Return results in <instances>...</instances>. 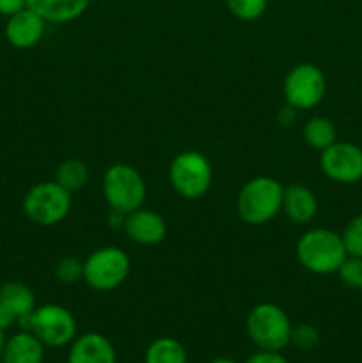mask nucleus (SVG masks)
<instances>
[{"instance_id": "nucleus-28", "label": "nucleus", "mask_w": 362, "mask_h": 363, "mask_svg": "<svg viewBox=\"0 0 362 363\" xmlns=\"http://www.w3.org/2000/svg\"><path fill=\"white\" fill-rule=\"evenodd\" d=\"M14 323H16V318L13 315V312H11L9 308H6L2 303H0V328L6 332V330L11 328Z\"/></svg>"}, {"instance_id": "nucleus-8", "label": "nucleus", "mask_w": 362, "mask_h": 363, "mask_svg": "<svg viewBox=\"0 0 362 363\" xmlns=\"http://www.w3.org/2000/svg\"><path fill=\"white\" fill-rule=\"evenodd\" d=\"M169 181L180 197L197 201L209 191L213 183V169L202 152L183 151L170 162Z\"/></svg>"}, {"instance_id": "nucleus-3", "label": "nucleus", "mask_w": 362, "mask_h": 363, "mask_svg": "<svg viewBox=\"0 0 362 363\" xmlns=\"http://www.w3.org/2000/svg\"><path fill=\"white\" fill-rule=\"evenodd\" d=\"M21 330L32 332L45 347H64L77 339V319L59 303H45L18 319Z\"/></svg>"}, {"instance_id": "nucleus-5", "label": "nucleus", "mask_w": 362, "mask_h": 363, "mask_svg": "<svg viewBox=\"0 0 362 363\" xmlns=\"http://www.w3.org/2000/svg\"><path fill=\"white\" fill-rule=\"evenodd\" d=\"M245 328L248 339L258 350L283 351L290 344L293 325L284 308L265 301L251 308Z\"/></svg>"}, {"instance_id": "nucleus-4", "label": "nucleus", "mask_w": 362, "mask_h": 363, "mask_svg": "<svg viewBox=\"0 0 362 363\" xmlns=\"http://www.w3.org/2000/svg\"><path fill=\"white\" fill-rule=\"evenodd\" d=\"M102 190L109 208L124 215L142 208L148 195L142 174L128 163H114L105 170Z\"/></svg>"}, {"instance_id": "nucleus-9", "label": "nucleus", "mask_w": 362, "mask_h": 363, "mask_svg": "<svg viewBox=\"0 0 362 363\" xmlns=\"http://www.w3.org/2000/svg\"><path fill=\"white\" fill-rule=\"evenodd\" d=\"M286 103L295 110H311L323 101L327 78L312 62H300L290 69L283 84Z\"/></svg>"}, {"instance_id": "nucleus-29", "label": "nucleus", "mask_w": 362, "mask_h": 363, "mask_svg": "<svg viewBox=\"0 0 362 363\" xmlns=\"http://www.w3.org/2000/svg\"><path fill=\"white\" fill-rule=\"evenodd\" d=\"M124 216H126L124 213H119V211H114V209H110L109 225L112 227V229H123Z\"/></svg>"}, {"instance_id": "nucleus-27", "label": "nucleus", "mask_w": 362, "mask_h": 363, "mask_svg": "<svg viewBox=\"0 0 362 363\" xmlns=\"http://www.w3.org/2000/svg\"><path fill=\"white\" fill-rule=\"evenodd\" d=\"M27 7V0H0V16H13Z\"/></svg>"}, {"instance_id": "nucleus-13", "label": "nucleus", "mask_w": 362, "mask_h": 363, "mask_svg": "<svg viewBox=\"0 0 362 363\" xmlns=\"http://www.w3.org/2000/svg\"><path fill=\"white\" fill-rule=\"evenodd\" d=\"M67 363H117L116 347L102 333L87 332L71 342Z\"/></svg>"}, {"instance_id": "nucleus-12", "label": "nucleus", "mask_w": 362, "mask_h": 363, "mask_svg": "<svg viewBox=\"0 0 362 363\" xmlns=\"http://www.w3.org/2000/svg\"><path fill=\"white\" fill-rule=\"evenodd\" d=\"M46 21L39 16L31 7H25L20 13L7 18L4 34H6L7 43L13 48L28 50L32 46L39 45L46 32Z\"/></svg>"}, {"instance_id": "nucleus-18", "label": "nucleus", "mask_w": 362, "mask_h": 363, "mask_svg": "<svg viewBox=\"0 0 362 363\" xmlns=\"http://www.w3.org/2000/svg\"><path fill=\"white\" fill-rule=\"evenodd\" d=\"M302 138L309 147L322 152L323 149L330 147L337 140V130L330 119L323 116H314L305 121L302 128Z\"/></svg>"}, {"instance_id": "nucleus-31", "label": "nucleus", "mask_w": 362, "mask_h": 363, "mask_svg": "<svg viewBox=\"0 0 362 363\" xmlns=\"http://www.w3.org/2000/svg\"><path fill=\"white\" fill-rule=\"evenodd\" d=\"M209 363H238L234 358H229V357H219L215 358V360H212Z\"/></svg>"}, {"instance_id": "nucleus-2", "label": "nucleus", "mask_w": 362, "mask_h": 363, "mask_svg": "<svg viewBox=\"0 0 362 363\" xmlns=\"http://www.w3.org/2000/svg\"><path fill=\"white\" fill-rule=\"evenodd\" d=\"M297 259L302 268L314 275H332L346 259L341 234L330 229H311L297 241Z\"/></svg>"}, {"instance_id": "nucleus-26", "label": "nucleus", "mask_w": 362, "mask_h": 363, "mask_svg": "<svg viewBox=\"0 0 362 363\" xmlns=\"http://www.w3.org/2000/svg\"><path fill=\"white\" fill-rule=\"evenodd\" d=\"M245 363H290L280 354V351H265L258 350L254 354L245 360Z\"/></svg>"}, {"instance_id": "nucleus-24", "label": "nucleus", "mask_w": 362, "mask_h": 363, "mask_svg": "<svg viewBox=\"0 0 362 363\" xmlns=\"http://www.w3.org/2000/svg\"><path fill=\"white\" fill-rule=\"evenodd\" d=\"M341 238H343V245L344 248H346L348 255L362 257V213L361 215L353 216V218L344 225Z\"/></svg>"}, {"instance_id": "nucleus-19", "label": "nucleus", "mask_w": 362, "mask_h": 363, "mask_svg": "<svg viewBox=\"0 0 362 363\" xmlns=\"http://www.w3.org/2000/svg\"><path fill=\"white\" fill-rule=\"evenodd\" d=\"M187 350L172 337H160L146 350L144 363H187Z\"/></svg>"}, {"instance_id": "nucleus-11", "label": "nucleus", "mask_w": 362, "mask_h": 363, "mask_svg": "<svg viewBox=\"0 0 362 363\" xmlns=\"http://www.w3.org/2000/svg\"><path fill=\"white\" fill-rule=\"evenodd\" d=\"M123 230L133 243L142 245V247H153L165 240L167 223L162 215L142 206L124 216Z\"/></svg>"}, {"instance_id": "nucleus-30", "label": "nucleus", "mask_w": 362, "mask_h": 363, "mask_svg": "<svg viewBox=\"0 0 362 363\" xmlns=\"http://www.w3.org/2000/svg\"><path fill=\"white\" fill-rule=\"evenodd\" d=\"M295 117H297L295 116V108L290 105L279 112V121H280V124H284V126H290V124L295 121Z\"/></svg>"}, {"instance_id": "nucleus-25", "label": "nucleus", "mask_w": 362, "mask_h": 363, "mask_svg": "<svg viewBox=\"0 0 362 363\" xmlns=\"http://www.w3.org/2000/svg\"><path fill=\"white\" fill-rule=\"evenodd\" d=\"M319 342V332L314 325L311 323H302V325L293 326L291 330V339L290 344H293L298 350L309 351L312 347L318 346Z\"/></svg>"}, {"instance_id": "nucleus-6", "label": "nucleus", "mask_w": 362, "mask_h": 363, "mask_svg": "<svg viewBox=\"0 0 362 363\" xmlns=\"http://www.w3.org/2000/svg\"><path fill=\"white\" fill-rule=\"evenodd\" d=\"M71 191L64 190L55 181H41L25 194L21 208L32 223L41 227L59 225L71 211Z\"/></svg>"}, {"instance_id": "nucleus-33", "label": "nucleus", "mask_w": 362, "mask_h": 363, "mask_svg": "<svg viewBox=\"0 0 362 363\" xmlns=\"http://www.w3.org/2000/svg\"><path fill=\"white\" fill-rule=\"evenodd\" d=\"M0 363H2V362H0Z\"/></svg>"}, {"instance_id": "nucleus-7", "label": "nucleus", "mask_w": 362, "mask_h": 363, "mask_svg": "<svg viewBox=\"0 0 362 363\" xmlns=\"http://www.w3.org/2000/svg\"><path fill=\"white\" fill-rule=\"evenodd\" d=\"M131 261L119 247L96 248L84 261V282L98 293H109L126 282Z\"/></svg>"}, {"instance_id": "nucleus-21", "label": "nucleus", "mask_w": 362, "mask_h": 363, "mask_svg": "<svg viewBox=\"0 0 362 363\" xmlns=\"http://www.w3.org/2000/svg\"><path fill=\"white\" fill-rule=\"evenodd\" d=\"M227 11L241 21H256L266 13L268 0H224Z\"/></svg>"}, {"instance_id": "nucleus-15", "label": "nucleus", "mask_w": 362, "mask_h": 363, "mask_svg": "<svg viewBox=\"0 0 362 363\" xmlns=\"http://www.w3.org/2000/svg\"><path fill=\"white\" fill-rule=\"evenodd\" d=\"M92 0H27V7L39 14L46 23H70L89 9Z\"/></svg>"}, {"instance_id": "nucleus-14", "label": "nucleus", "mask_w": 362, "mask_h": 363, "mask_svg": "<svg viewBox=\"0 0 362 363\" xmlns=\"http://www.w3.org/2000/svg\"><path fill=\"white\" fill-rule=\"evenodd\" d=\"M283 211L290 222L307 225L318 215V199L314 191L304 184H290L284 186Z\"/></svg>"}, {"instance_id": "nucleus-22", "label": "nucleus", "mask_w": 362, "mask_h": 363, "mask_svg": "<svg viewBox=\"0 0 362 363\" xmlns=\"http://www.w3.org/2000/svg\"><path fill=\"white\" fill-rule=\"evenodd\" d=\"M55 277L59 282L67 284V286L80 282L84 280V262L73 255H66L57 261Z\"/></svg>"}, {"instance_id": "nucleus-1", "label": "nucleus", "mask_w": 362, "mask_h": 363, "mask_svg": "<svg viewBox=\"0 0 362 363\" xmlns=\"http://www.w3.org/2000/svg\"><path fill=\"white\" fill-rule=\"evenodd\" d=\"M283 195L284 186L273 177H252L238 194V216L248 225H265L283 211Z\"/></svg>"}, {"instance_id": "nucleus-23", "label": "nucleus", "mask_w": 362, "mask_h": 363, "mask_svg": "<svg viewBox=\"0 0 362 363\" xmlns=\"http://www.w3.org/2000/svg\"><path fill=\"white\" fill-rule=\"evenodd\" d=\"M337 277L348 289L362 291V257L346 255L343 264L337 269Z\"/></svg>"}, {"instance_id": "nucleus-10", "label": "nucleus", "mask_w": 362, "mask_h": 363, "mask_svg": "<svg viewBox=\"0 0 362 363\" xmlns=\"http://www.w3.org/2000/svg\"><path fill=\"white\" fill-rule=\"evenodd\" d=\"M319 169L334 183H358L362 179V149L351 142L336 140L319 155Z\"/></svg>"}, {"instance_id": "nucleus-17", "label": "nucleus", "mask_w": 362, "mask_h": 363, "mask_svg": "<svg viewBox=\"0 0 362 363\" xmlns=\"http://www.w3.org/2000/svg\"><path fill=\"white\" fill-rule=\"evenodd\" d=\"M0 303L13 312V315L16 318V323L18 319L31 314V312L38 307L34 291H32L27 284L18 282V280L6 282L0 287Z\"/></svg>"}, {"instance_id": "nucleus-32", "label": "nucleus", "mask_w": 362, "mask_h": 363, "mask_svg": "<svg viewBox=\"0 0 362 363\" xmlns=\"http://www.w3.org/2000/svg\"><path fill=\"white\" fill-rule=\"evenodd\" d=\"M4 346H6V335H4V330H2V328H0V360H2Z\"/></svg>"}, {"instance_id": "nucleus-20", "label": "nucleus", "mask_w": 362, "mask_h": 363, "mask_svg": "<svg viewBox=\"0 0 362 363\" xmlns=\"http://www.w3.org/2000/svg\"><path fill=\"white\" fill-rule=\"evenodd\" d=\"M55 183H59L64 190L78 191L87 184L89 181V169L82 160L67 158L59 163L55 170Z\"/></svg>"}, {"instance_id": "nucleus-16", "label": "nucleus", "mask_w": 362, "mask_h": 363, "mask_svg": "<svg viewBox=\"0 0 362 363\" xmlns=\"http://www.w3.org/2000/svg\"><path fill=\"white\" fill-rule=\"evenodd\" d=\"M45 360V344L32 332L20 330L13 337L6 339L2 363H43Z\"/></svg>"}]
</instances>
